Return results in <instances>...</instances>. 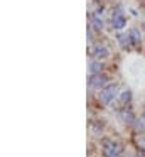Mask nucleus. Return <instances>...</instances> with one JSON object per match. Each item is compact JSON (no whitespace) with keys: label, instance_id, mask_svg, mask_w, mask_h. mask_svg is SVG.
Masks as SVG:
<instances>
[{"label":"nucleus","instance_id":"nucleus-1","mask_svg":"<svg viewBox=\"0 0 145 157\" xmlns=\"http://www.w3.org/2000/svg\"><path fill=\"white\" fill-rule=\"evenodd\" d=\"M113 25H115V27H116V29H121V27H123V25H125V19L121 17L120 14L113 15Z\"/></svg>","mask_w":145,"mask_h":157},{"label":"nucleus","instance_id":"nucleus-2","mask_svg":"<svg viewBox=\"0 0 145 157\" xmlns=\"http://www.w3.org/2000/svg\"><path fill=\"white\" fill-rule=\"evenodd\" d=\"M111 93H115V86H110V88H106L103 91V101H108L111 98Z\"/></svg>","mask_w":145,"mask_h":157},{"label":"nucleus","instance_id":"nucleus-3","mask_svg":"<svg viewBox=\"0 0 145 157\" xmlns=\"http://www.w3.org/2000/svg\"><path fill=\"white\" fill-rule=\"evenodd\" d=\"M108 54V51L105 48H101V46H96V48H94V56H101V58H103V56H106Z\"/></svg>","mask_w":145,"mask_h":157},{"label":"nucleus","instance_id":"nucleus-4","mask_svg":"<svg viewBox=\"0 0 145 157\" xmlns=\"http://www.w3.org/2000/svg\"><path fill=\"white\" fill-rule=\"evenodd\" d=\"M91 85H93V86L105 85V78H100V76H93V79H91Z\"/></svg>","mask_w":145,"mask_h":157},{"label":"nucleus","instance_id":"nucleus-5","mask_svg":"<svg viewBox=\"0 0 145 157\" xmlns=\"http://www.w3.org/2000/svg\"><path fill=\"white\" fill-rule=\"evenodd\" d=\"M93 24H94V27H96L98 31H101V29H103V21H100V17H98V15H94V17H93Z\"/></svg>","mask_w":145,"mask_h":157},{"label":"nucleus","instance_id":"nucleus-6","mask_svg":"<svg viewBox=\"0 0 145 157\" xmlns=\"http://www.w3.org/2000/svg\"><path fill=\"white\" fill-rule=\"evenodd\" d=\"M130 36H132V39H133V42H138V41H140V34H138V29H132V31H130Z\"/></svg>","mask_w":145,"mask_h":157},{"label":"nucleus","instance_id":"nucleus-7","mask_svg":"<svg viewBox=\"0 0 145 157\" xmlns=\"http://www.w3.org/2000/svg\"><path fill=\"white\" fill-rule=\"evenodd\" d=\"M101 69V64H98V63H93V64H91V71L93 73H98Z\"/></svg>","mask_w":145,"mask_h":157},{"label":"nucleus","instance_id":"nucleus-8","mask_svg":"<svg viewBox=\"0 0 145 157\" xmlns=\"http://www.w3.org/2000/svg\"><path fill=\"white\" fill-rule=\"evenodd\" d=\"M127 39H130L128 36H120V41H121V44H127Z\"/></svg>","mask_w":145,"mask_h":157}]
</instances>
